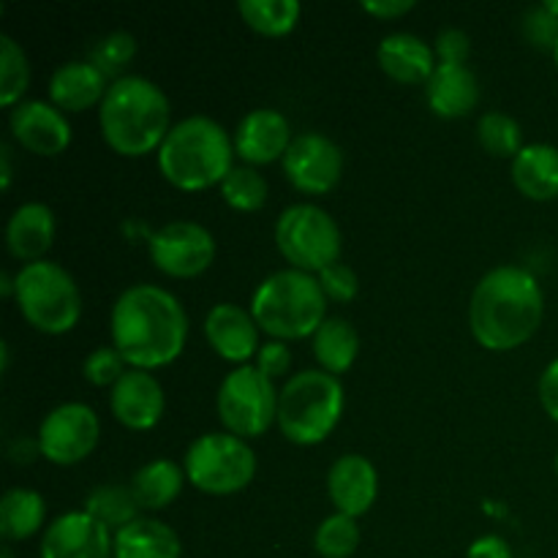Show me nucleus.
Wrapping results in <instances>:
<instances>
[{
	"label": "nucleus",
	"mask_w": 558,
	"mask_h": 558,
	"mask_svg": "<svg viewBox=\"0 0 558 558\" xmlns=\"http://www.w3.org/2000/svg\"><path fill=\"white\" fill-rule=\"evenodd\" d=\"M112 347L131 368L150 371L183 352L189 316L172 292L153 283H134L112 305Z\"/></svg>",
	"instance_id": "f257e3e1"
},
{
	"label": "nucleus",
	"mask_w": 558,
	"mask_h": 558,
	"mask_svg": "<svg viewBox=\"0 0 558 558\" xmlns=\"http://www.w3.org/2000/svg\"><path fill=\"white\" fill-rule=\"evenodd\" d=\"M545 316V298L537 278L515 265L494 267L480 278L469 305L472 332L490 352H507L537 332Z\"/></svg>",
	"instance_id": "f03ea898"
},
{
	"label": "nucleus",
	"mask_w": 558,
	"mask_h": 558,
	"mask_svg": "<svg viewBox=\"0 0 558 558\" xmlns=\"http://www.w3.org/2000/svg\"><path fill=\"white\" fill-rule=\"evenodd\" d=\"M101 134L120 156H145L161 147L169 134V98L153 80L120 76L109 85L101 109Z\"/></svg>",
	"instance_id": "7ed1b4c3"
},
{
	"label": "nucleus",
	"mask_w": 558,
	"mask_h": 558,
	"mask_svg": "<svg viewBox=\"0 0 558 558\" xmlns=\"http://www.w3.org/2000/svg\"><path fill=\"white\" fill-rule=\"evenodd\" d=\"M234 156V140L218 120L207 114H191L169 129L158 147V167L172 185L183 191H202L221 183L229 174Z\"/></svg>",
	"instance_id": "20e7f679"
},
{
	"label": "nucleus",
	"mask_w": 558,
	"mask_h": 558,
	"mask_svg": "<svg viewBox=\"0 0 558 558\" xmlns=\"http://www.w3.org/2000/svg\"><path fill=\"white\" fill-rule=\"evenodd\" d=\"M259 330L294 341V338L314 336L327 319V294L314 272L278 270L259 283L251 300Z\"/></svg>",
	"instance_id": "39448f33"
},
{
	"label": "nucleus",
	"mask_w": 558,
	"mask_h": 558,
	"mask_svg": "<svg viewBox=\"0 0 558 558\" xmlns=\"http://www.w3.org/2000/svg\"><path fill=\"white\" fill-rule=\"evenodd\" d=\"M343 412V387L327 371H300L289 376L278 396V425L294 445H319L338 425Z\"/></svg>",
	"instance_id": "423d86ee"
},
{
	"label": "nucleus",
	"mask_w": 558,
	"mask_h": 558,
	"mask_svg": "<svg viewBox=\"0 0 558 558\" xmlns=\"http://www.w3.org/2000/svg\"><path fill=\"white\" fill-rule=\"evenodd\" d=\"M14 300L22 316L47 336L74 330L82 314V298L74 278L58 262L38 259L14 276Z\"/></svg>",
	"instance_id": "0eeeda50"
},
{
	"label": "nucleus",
	"mask_w": 558,
	"mask_h": 558,
	"mask_svg": "<svg viewBox=\"0 0 558 558\" xmlns=\"http://www.w3.org/2000/svg\"><path fill=\"white\" fill-rule=\"evenodd\" d=\"M276 245L294 270L322 272L341 256V229L319 205L300 202L278 216Z\"/></svg>",
	"instance_id": "6e6552de"
},
{
	"label": "nucleus",
	"mask_w": 558,
	"mask_h": 558,
	"mask_svg": "<svg viewBox=\"0 0 558 558\" xmlns=\"http://www.w3.org/2000/svg\"><path fill=\"white\" fill-rule=\"evenodd\" d=\"M183 472L205 494H238L254 480L256 456L240 436L205 434L191 441Z\"/></svg>",
	"instance_id": "1a4fd4ad"
},
{
	"label": "nucleus",
	"mask_w": 558,
	"mask_h": 558,
	"mask_svg": "<svg viewBox=\"0 0 558 558\" xmlns=\"http://www.w3.org/2000/svg\"><path fill=\"white\" fill-rule=\"evenodd\" d=\"M278 396L272 379H267L254 365H240L229 371L218 387V414L227 425V434L262 436L278 420Z\"/></svg>",
	"instance_id": "9d476101"
},
{
	"label": "nucleus",
	"mask_w": 558,
	"mask_h": 558,
	"mask_svg": "<svg viewBox=\"0 0 558 558\" xmlns=\"http://www.w3.org/2000/svg\"><path fill=\"white\" fill-rule=\"evenodd\" d=\"M98 434H101V425H98L96 412L87 403L71 401L60 403L44 417L36 441L49 463L71 466L90 456L93 447L98 445Z\"/></svg>",
	"instance_id": "9b49d317"
},
{
	"label": "nucleus",
	"mask_w": 558,
	"mask_h": 558,
	"mask_svg": "<svg viewBox=\"0 0 558 558\" xmlns=\"http://www.w3.org/2000/svg\"><path fill=\"white\" fill-rule=\"evenodd\" d=\"M150 259L167 276L194 278L216 259V240L196 221L163 223L150 238Z\"/></svg>",
	"instance_id": "f8f14e48"
},
{
	"label": "nucleus",
	"mask_w": 558,
	"mask_h": 558,
	"mask_svg": "<svg viewBox=\"0 0 558 558\" xmlns=\"http://www.w3.org/2000/svg\"><path fill=\"white\" fill-rule=\"evenodd\" d=\"M341 172V147L319 131H303L294 136L283 156V174L303 194H327L338 185Z\"/></svg>",
	"instance_id": "ddd939ff"
},
{
	"label": "nucleus",
	"mask_w": 558,
	"mask_h": 558,
	"mask_svg": "<svg viewBox=\"0 0 558 558\" xmlns=\"http://www.w3.org/2000/svg\"><path fill=\"white\" fill-rule=\"evenodd\" d=\"M114 556V543L109 529L90 512H65L44 532L41 558H109Z\"/></svg>",
	"instance_id": "4468645a"
},
{
	"label": "nucleus",
	"mask_w": 558,
	"mask_h": 558,
	"mask_svg": "<svg viewBox=\"0 0 558 558\" xmlns=\"http://www.w3.org/2000/svg\"><path fill=\"white\" fill-rule=\"evenodd\" d=\"M9 123L14 140L38 156H58L71 142L69 120L54 104L20 101L11 109Z\"/></svg>",
	"instance_id": "2eb2a0df"
},
{
	"label": "nucleus",
	"mask_w": 558,
	"mask_h": 558,
	"mask_svg": "<svg viewBox=\"0 0 558 558\" xmlns=\"http://www.w3.org/2000/svg\"><path fill=\"white\" fill-rule=\"evenodd\" d=\"M109 409L125 428L147 430L161 420L163 390L156 376L142 368H131L109 392Z\"/></svg>",
	"instance_id": "dca6fc26"
},
{
	"label": "nucleus",
	"mask_w": 558,
	"mask_h": 558,
	"mask_svg": "<svg viewBox=\"0 0 558 558\" xmlns=\"http://www.w3.org/2000/svg\"><path fill=\"white\" fill-rule=\"evenodd\" d=\"M379 490V477L368 458L349 452L341 456L327 472V494L341 515L360 518L371 510Z\"/></svg>",
	"instance_id": "f3484780"
},
{
	"label": "nucleus",
	"mask_w": 558,
	"mask_h": 558,
	"mask_svg": "<svg viewBox=\"0 0 558 558\" xmlns=\"http://www.w3.org/2000/svg\"><path fill=\"white\" fill-rule=\"evenodd\" d=\"M294 136L278 109H251L234 131V153L248 163H270L287 156Z\"/></svg>",
	"instance_id": "a211bd4d"
},
{
	"label": "nucleus",
	"mask_w": 558,
	"mask_h": 558,
	"mask_svg": "<svg viewBox=\"0 0 558 558\" xmlns=\"http://www.w3.org/2000/svg\"><path fill=\"white\" fill-rule=\"evenodd\" d=\"M205 336L210 347L232 363H245L251 354L259 352V325L254 314L234 303L213 305L205 319Z\"/></svg>",
	"instance_id": "6ab92c4d"
},
{
	"label": "nucleus",
	"mask_w": 558,
	"mask_h": 558,
	"mask_svg": "<svg viewBox=\"0 0 558 558\" xmlns=\"http://www.w3.org/2000/svg\"><path fill=\"white\" fill-rule=\"evenodd\" d=\"M54 240V216L44 202H25L5 223V245L22 262H38Z\"/></svg>",
	"instance_id": "aec40b11"
},
{
	"label": "nucleus",
	"mask_w": 558,
	"mask_h": 558,
	"mask_svg": "<svg viewBox=\"0 0 558 558\" xmlns=\"http://www.w3.org/2000/svg\"><path fill=\"white\" fill-rule=\"evenodd\" d=\"M107 74L90 63V60H71L58 65L49 80V98L54 107L65 112H82L107 96Z\"/></svg>",
	"instance_id": "412c9836"
},
{
	"label": "nucleus",
	"mask_w": 558,
	"mask_h": 558,
	"mask_svg": "<svg viewBox=\"0 0 558 558\" xmlns=\"http://www.w3.org/2000/svg\"><path fill=\"white\" fill-rule=\"evenodd\" d=\"M430 109L441 118H463L477 107L480 85L472 69L461 63H439L425 82Z\"/></svg>",
	"instance_id": "4be33fe9"
},
{
	"label": "nucleus",
	"mask_w": 558,
	"mask_h": 558,
	"mask_svg": "<svg viewBox=\"0 0 558 558\" xmlns=\"http://www.w3.org/2000/svg\"><path fill=\"white\" fill-rule=\"evenodd\" d=\"M379 65L403 85L428 82L436 69V49L414 33H390L379 44Z\"/></svg>",
	"instance_id": "5701e85b"
},
{
	"label": "nucleus",
	"mask_w": 558,
	"mask_h": 558,
	"mask_svg": "<svg viewBox=\"0 0 558 558\" xmlns=\"http://www.w3.org/2000/svg\"><path fill=\"white\" fill-rule=\"evenodd\" d=\"M512 183L523 196L534 202H548L558 196V147L523 145V150L512 158Z\"/></svg>",
	"instance_id": "b1692460"
},
{
	"label": "nucleus",
	"mask_w": 558,
	"mask_h": 558,
	"mask_svg": "<svg viewBox=\"0 0 558 558\" xmlns=\"http://www.w3.org/2000/svg\"><path fill=\"white\" fill-rule=\"evenodd\" d=\"M114 558H180V537L172 526L153 518H136L114 532Z\"/></svg>",
	"instance_id": "393cba45"
},
{
	"label": "nucleus",
	"mask_w": 558,
	"mask_h": 558,
	"mask_svg": "<svg viewBox=\"0 0 558 558\" xmlns=\"http://www.w3.org/2000/svg\"><path fill=\"white\" fill-rule=\"evenodd\" d=\"M185 472L169 458H156V461L145 463L140 472L131 480V490L140 505V510H163L172 505L183 490Z\"/></svg>",
	"instance_id": "a878e982"
},
{
	"label": "nucleus",
	"mask_w": 558,
	"mask_h": 558,
	"mask_svg": "<svg viewBox=\"0 0 558 558\" xmlns=\"http://www.w3.org/2000/svg\"><path fill=\"white\" fill-rule=\"evenodd\" d=\"M360 352V336L341 316H327L325 325L314 332V354L327 374H347Z\"/></svg>",
	"instance_id": "bb28decb"
},
{
	"label": "nucleus",
	"mask_w": 558,
	"mask_h": 558,
	"mask_svg": "<svg viewBox=\"0 0 558 558\" xmlns=\"http://www.w3.org/2000/svg\"><path fill=\"white\" fill-rule=\"evenodd\" d=\"M47 505L44 496L31 488H11L0 499V534L9 543L33 537L44 526Z\"/></svg>",
	"instance_id": "cd10ccee"
},
{
	"label": "nucleus",
	"mask_w": 558,
	"mask_h": 558,
	"mask_svg": "<svg viewBox=\"0 0 558 558\" xmlns=\"http://www.w3.org/2000/svg\"><path fill=\"white\" fill-rule=\"evenodd\" d=\"M238 11L262 36H283L300 20L298 0H240Z\"/></svg>",
	"instance_id": "c85d7f7f"
},
{
	"label": "nucleus",
	"mask_w": 558,
	"mask_h": 558,
	"mask_svg": "<svg viewBox=\"0 0 558 558\" xmlns=\"http://www.w3.org/2000/svg\"><path fill=\"white\" fill-rule=\"evenodd\" d=\"M136 510H140V505L134 499V490L123 488V485H101L85 499V512H90L96 521H101L107 529H114V532L134 523Z\"/></svg>",
	"instance_id": "c756f323"
},
{
	"label": "nucleus",
	"mask_w": 558,
	"mask_h": 558,
	"mask_svg": "<svg viewBox=\"0 0 558 558\" xmlns=\"http://www.w3.org/2000/svg\"><path fill=\"white\" fill-rule=\"evenodd\" d=\"M477 140L490 156H512L515 158L518 153L523 150V131L521 123H518L512 114L499 112H485L477 123Z\"/></svg>",
	"instance_id": "7c9ffc66"
},
{
	"label": "nucleus",
	"mask_w": 558,
	"mask_h": 558,
	"mask_svg": "<svg viewBox=\"0 0 558 558\" xmlns=\"http://www.w3.org/2000/svg\"><path fill=\"white\" fill-rule=\"evenodd\" d=\"M221 196L234 210L254 213L265 205L267 183L254 167H232L221 180Z\"/></svg>",
	"instance_id": "2f4dec72"
},
{
	"label": "nucleus",
	"mask_w": 558,
	"mask_h": 558,
	"mask_svg": "<svg viewBox=\"0 0 558 558\" xmlns=\"http://www.w3.org/2000/svg\"><path fill=\"white\" fill-rule=\"evenodd\" d=\"M31 82V65L25 52L11 36H0V104L14 107L27 90Z\"/></svg>",
	"instance_id": "473e14b6"
},
{
	"label": "nucleus",
	"mask_w": 558,
	"mask_h": 558,
	"mask_svg": "<svg viewBox=\"0 0 558 558\" xmlns=\"http://www.w3.org/2000/svg\"><path fill=\"white\" fill-rule=\"evenodd\" d=\"M314 545H316V554L322 558L354 556V550H357L360 545L357 521L349 515H341V512L325 518V521L319 523V529H316Z\"/></svg>",
	"instance_id": "72a5a7b5"
},
{
	"label": "nucleus",
	"mask_w": 558,
	"mask_h": 558,
	"mask_svg": "<svg viewBox=\"0 0 558 558\" xmlns=\"http://www.w3.org/2000/svg\"><path fill=\"white\" fill-rule=\"evenodd\" d=\"M134 52H136L134 36L125 31H114L93 44L90 63L96 65V69H101L107 76H112V74H118V71L123 69L131 58H134Z\"/></svg>",
	"instance_id": "f704fd0d"
},
{
	"label": "nucleus",
	"mask_w": 558,
	"mask_h": 558,
	"mask_svg": "<svg viewBox=\"0 0 558 558\" xmlns=\"http://www.w3.org/2000/svg\"><path fill=\"white\" fill-rule=\"evenodd\" d=\"M125 360L120 357V352L114 347H98L87 354L85 360V379L93 381L98 387L118 385L120 376L125 374Z\"/></svg>",
	"instance_id": "c9c22d12"
},
{
	"label": "nucleus",
	"mask_w": 558,
	"mask_h": 558,
	"mask_svg": "<svg viewBox=\"0 0 558 558\" xmlns=\"http://www.w3.org/2000/svg\"><path fill=\"white\" fill-rule=\"evenodd\" d=\"M319 283L322 289H325L327 298L336 300V303H349V300H354V294H357L360 289L357 276H354L352 267L343 265V262L325 267V270L319 272Z\"/></svg>",
	"instance_id": "e433bc0d"
},
{
	"label": "nucleus",
	"mask_w": 558,
	"mask_h": 558,
	"mask_svg": "<svg viewBox=\"0 0 558 558\" xmlns=\"http://www.w3.org/2000/svg\"><path fill=\"white\" fill-rule=\"evenodd\" d=\"M523 33H526L534 47L554 49L558 41V16L550 14L545 5H534L523 16Z\"/></svg>",
	"instance_id": "4c0bfd02"
},
{
	"label": "nucleus",
	"mask_w": 558,
	"mask_h": 558,
	"mask_svg": "<svg viewBox=\"0 0 558 558\" xmlns=\"http://www.w3.org/2000/svg\"><path fill=\"white\" fill-rule=\"evenodd\" d=\"M292 365V352L283 341H270L262 343L259 352H256V368L267 376V379H276V376H283Z\"/></svg>",
	"instance_id": "58836bf2"
},
{
	"label": "nucleus",
	"mask_w": 558,
	"mask_h": 558,
	"mask_svg": "<svg viewBox=\"0 0 558 558\" xmlns=\"http://www.w3.org/2000/svg\"><path fill=\"white\" fill-rule=\"evenodd\" d=\"M436 54H439V63H466L469 58V36L458 27H447L436 38Z\"/></svg>",
	"instance_id": "ea45409f"
},
{
	"label": "nucleus",
	"mask_w": 558,
	"mask_h": 558,
	"mask_svg": "<svg viewBox=\"0 0 558 558\" xmlns=\"http://www.w3.org/2000/svg\"><path fill=\"white\" fill-rule=\"evenodd\" d=\"M539 401H543L545 412L558 423V357L539 376Z\"/></svg>",
	"instance_id": "a19ab883"
},
{
	"label": "nucleus",
	"mask_w": 558,
	"mask_h": 558,
	"mask_svg": "<svg viewBox=\"0 0 558 558\" xmlns=\"http://www.w3.org/2000/svg\"><path fill=\"white\" fill-rule=\"evenodd\" d=\"M466 558H512V550L501 537H496V534H485V537L474 539Z\"/></svg>",
	"instance_id": "79ce46f5"
},
{
	"label": "nucleus",
	"mask_w": 558,
	"mask_h": 558,
	"mask_svg": "<svg viewBox=\"0 0 558 558\" xmlns=\"http://www.w3.org/2000/svg\"><path fill=\"white\" fill-rule=\"evenodd\" d=\"M363 9L368 14L379 16V20H392V16H401L407 11H412L414 0H365Z\"/></svg>",
	"instance_id": "37998d69"
},
{
	"label": "nucleus",
	"mask_w": 558,
	"mask_h": 558,
	"mask_svg": "<svg viewBox=\"0 0 558 558\" xmlns=\"http://www.w3.org/2000/svg\"><path fill=\"white\" fill-rule=\"evenodd\" d=\"M0 183H3V189H9L11 185V150L9 145H0Z\"/></svg>",
	"instance_id": "c03bdc74"
},
{
	"label": "nucleus",
	"mask_w": 558,
	"mask_h": 558,
	"mask_svg": "<svg viewBox=\"0 0 558 558\" xmlns=\"http://www.w3.org/2000/svg\"><path fill=\"white\" fill-rule=\"evenodd\" d=\"M545 9H548L550 11V14H554V16H558V0H545Z\"/></svg>",
	"instance_id": "a18cd8bd"
},
{
	"label": "nucleus",
	"mask_w": 558,
	"mask_h": 558,
	"mask_svg": "<svg viewBox=\"0 0 558 558\" xmlns=\"http://www.w3.org/2000/svg\"><path fill=\"white\" fill-rule=\"evenodd\" d=\"M554 58H556V65H558V41H556V47H554Z\"/></svg>",
	"instance_id": "49530a36"
},
{
	"label": "nucleus",
	"mask_w": 558,
	"mask_h": 558,
	"mask_svg": "<svg viewBox=\"0 0 558 558\" xmlns=\"http://www.w3.org/2000/svg\"><path fill=\"white\" fill-rule=\"evenodd\" d=\"M556 472H558V452H556Z\"/></svg>",
	"instance_id": "de8ad7c7"
}]
</instances>
